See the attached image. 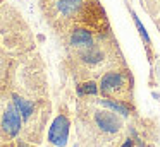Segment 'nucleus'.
Here are the masks:
<instances>
[{"instance_id":"8","label":"nucleus","mask_w":160,"mask_h":147,"mask_svg":"<svg viewBox=\"0 0 160 147\" xmlns=\"http://www.w3.org/2000/svg\"><path fill=\"white\" fill-rule=\"evenodd\" d=\"M71 115L66 106H60L57 115L53 116L52 123L48 125V133H47V142L48 147H67L69 145V135H71Z\"/></svg>"},{"instance_id":"10","label":"nucleus","mask_w":160,"mask_h":147,"mask_svg":"<svg viewBox=\"0 0 160 147\" xmlns=\"http://www.w3.org/2000/svg\"><path fill=\"white\" fill-rule=\"evenodd\" d=\"M76 91L78 94L81 96H97L98 92V85L95 84V80H86V82H79L76 85Z\"/></svg>"},{"instance_id":"5","label":"nucleus","mask_w":160,"mask_h":147,"mask_svg":"<svg viewBox=\"0 0 160 147\" xmlns=\"http://www.w3.org/2000/svg\"><path fill=\"white\" fill-rule=\"evenodd\" d=\"M36 50V39L28 21L11 2H0V51L12 60Z\"/></svg>"},{"instance_id":"3","label":"nucleus","mask_w":160,"mask_h":147,"mask_svg":"<svg viewBox=\"0 0 160 147\" xmlns=\"http://www.w3.org/2000/svg\"><path fill=\"white\" fill-rule=\"evenodd\" d=\"M38 3L47 24L57 36L74 27H90L98 33L112 31L100 0H38Z\"/></svg>"},{"instance_id":"6","label":"nucleus","mask_w":160,"mask_h":147,"mask_svg":"<svg viewBox=\"0 0 160 147\" xmlns=\"http://www.w3.org/2000/svg\"><path fill=\"white\" fill-rule=\"evenodd\" d=\"M102 98L117 101L124 106L132 108V99H134V79L129 70V67H121L103 74L100 77L98 84Z\"/></svg>"},{"instance_id":"12","label":"nucleus","mask_w":160,"mask_h":147,"mask_svg":"<svg viewBox=\"0 0 160 147\" xmlns=\"http://www.w3.org/2000/svg\"><path fill=\"white\" fill-rule=\"evenodd\" d=\"M16 147H33V145H29V144H26V142H22V140H19Z\"/></svg>"},{"instance_id":"13","label":"nucleus","mask_w":160,"mask_h":147,"mask_svg":"<svg viewBox=\"0 0 160 147\" xmlns=\"http://www.w3.org/2000/svg\"><path fill=\"white\" fill-rule=\"evenodd\" d=\"M0 2H2V0H0Z\"/></svg>"},{"instance_id":"1","label":"nucleus","mask_w":160,"mask_h":147,"mask_svg":"<svg viewBox=\"0 0 160 147\" xmlns=\"http://www.w3.org/2000/svg\"><path fill=\"white\" fill-rule=\"evenodd\" d=\"M5 87L21 113V140L29 145H40L52 116V99L47 65L38 50L16 58Z\"/></svg>"},{"instance_id":"4","label":"nucleus","mask_w":160,"mask_h":147,"mask_svg":"<svg viewBox=\"0 0 160 147\" xmlns=\"http://www.w3.org/2000/svg\"><path fill=\"white\" fill-rule=\"evenodd\" d=\"M66 70L76 84L100 79L103 74L121 67H128L124 53L112 31L98 36L93 44L76 51H66Z\"/></svg>"},{"instance_id":"2","label":"nucleus","mask_w":160,"mask_h":147,"mask_svg":"<svg viewBox=\"0 0 160 147\" xmlns=\"http://www.w3.org/2000/svg\"><path fill=\"white\" fill-rule=\"evenodd\" d=\"M78 135L84 147H122L126 140H138L134 128H129L124 116L107 108L97 96H81L78 101Z\"/></svg>"},{"instance_id":"9","label":"nucleus","mask_w":160,"mask_h":147,"mask_svg":"<svg viewBox=\"0 0 160 147\" xmlns=\"http://www.w3.org/2000/svg\"><path fill=\"white\" fill-rule=\"evenodd\" d=\"M12 63H14V60H12L11 57H7L5 53L0 51V89H4L5 85H7Z\"/></svg>"},{"instance_id":"7","label":"nucleus","mask_w":160,"mask_h":147,"mask_svg":"<svg viewBox=\"0 0 160 147\" xmlns=\"http://www.w3.org/2000/svg\"><path fill=\"white\" fill-rule=\"evenodd\" d=\"M22 118L7 87L0 89V147H16L21 140Z\"/></svg>"},{"instance_id":"11","label":"nucleus","mask_w":160,"mask_h":147,"mask_svg":"<svg viewBox=\"0 0 160 147\" xmlns=\"http://www.w3.org/2000/svg\"><path fill=\"white\" fill-rule=\"evenodd\" d=\"M131 17H132V21H134V24H136V27H138V31H139V34H141V38H143V41H145V46L146 48H150L152 46V41H150V36L146 34V31H145V27H143V24H141V21L138 19V16H136L134 12L131 10Z\"/></svg>"}]
</instances>
